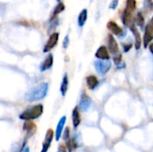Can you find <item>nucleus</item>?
Here are the masks:
<instances>
[{
	"label": "nucleus",
	"instance_id": "f257e3e1",
	"mask_svg": "<svg viewBox=\"0 0 153 152\" xmlns=\"http://www.w3.org/2000/svg\"><path fill=\"white\" fill-rule=\"evenodd\" d=\"M48 91V82H41L33 89H31L30 91H28L25 94V100L29 102L38 101L40 99H43Z\"/></svg>",
	"mask_w": 153,
	"mask_h": 152
},
{
	"label": "nucleus",
	"instance_id": "f03ea898",
	"mask_svg": "<svg viewBox=\"0 0 153 152\" xmlns=\"http://www.w3.org/2000/svg\"><path fill=\"white\" fill-rule=\"evenodd\" d=\"M43 110H44L43 106L41 104H38V105L32 106L25 109L19 116V118L24 121H31V120L39 118L43 114Z\"/></svg>",
	"mask_w": 153,
	"mask_h": 152
},
{
	"label": "nucleus",
	"instance_id": "7ed1b4c3",
	"mask_svg": "<svg viewBox=\"0 0 153 152\" xmlns=\"http://www.w3.org/2000/svg\"><path fill=\"white\" fill-rule=\"evenodd\" d=\"M111 62L109 60H101V59H97L94 62V67L95 70L97 71L98 74L100 76L106 75L108 71L111 68Z\"/></svg>",
	"mask_w": 153,
	"mask_h": 152
},
{
	"label": "nucleus",
	"instance_id": "20e7f679",
	"mask_svg": "<svg viewBox=\"0 0 153 152\" xmlns=\"http://www.w3.org/2000/svg\"><path fill=\"white\" fill-rule=\"evenodd\" d=\"M153 39V16L149 21L147 25L144 28V35H143V47L146 48L151 41Z\"/></svg>",
	"mask_w": 153,
	"mask_h": 152
},
{
	"label": "nucleus",
	"instance_id": "39448f33",
	"mask_svg": "<svg viewBox=\"0 0 153 152\" xmlns=\"http://www.w3.org/2000/svg\"><path fill=\"white\" fill-rule=\"evenodd\" d=\"M58 39H59V33L58 32H54L50 35V37L48 38L47 43L45 44V47H43V52L44 53H48L49 52L51 49H53L57 42H58Z\"/></svg>",
	"mask_w": 153,
	"mask_h": 152
},
{
	"label": "nucleus",
	"instance_id": "423d86ee",
	"mask_svg": "<svg viewBox=\"0 0 153 152\" xmlns=\"http://www.w3.org/2000/svg\"><path fill=\"white\" fill-rule=\"evenodd\" d=\"M91 106V99L85 93L82 92L80 97L79 102V109L82 112H87Z\"/></svg>",
	"mask_w": 153,
	"mask_h": 152
},
{
	"label": "nucleus",
	"instance_id": "0eeeda50",
	"mask_svg": "<svg viewBox=\"0 0 153 152\" xmlns=\"http://www.w3.org/2000/svg\"><path fill=\"white\" fill-rule=\"evenodd\" d=\"M54 132L52 129H48L46 133V136L44 139V142L42 143V149L40 152H48V149L50 148V145L52 143L53 138H54Z\"/></svg>",
	"mask_w": 153,
	"mask_h": 152
},
{
	"label": "nucleus",
	"instance_id": "6e6552de",
	"mask_svg": "<svg viewBox=\"0 0 153 152\" xmlns=\"http://www.w3.org/2000/svg\"><path fill=\"white\" fill-rule=\"evenodd\" d=\"M108 48L110 53L115 54V55L118 54V51H119L118 44L112 34L108 35Z\"/></svg>",
	"mask_w": 153,
	"mask_h": 152
},
{
	"label": "nucleus",
	"instance_id": "1a4fd4ad",
	"mask_svg": "<svg viewBox=\"0 0 153 152\" xmlns=\"http://www.w3.org/2000/svg\"><path fill=\"white\" fill-rule=\"evenodd\" d=\"M65 122H66V116H62V117L60 118L59 122H58L57 125H56V132H55V139H56V142H59L60 138L62 137V133H63V130H64Z\"/></svg>",
	"mask_w": 153,
	"mask_h": 152
},
{
	"label": "nucleus",
	"instance_id": "9d476101",
	"mask_svg": "<svg viewBox=\"0 0 153 152\" xmlns=\"http://www.w3.org/2000/svg\"><path fill=\"white\" fill-rule=\"evenodd\" d=\"M107 28L116 36H118V37H121L124 33V30L123 29L114 21H109L107 24Z\"/></svg>",
	"mask_w": 153,
	"mask_h": 152
},
{
	"label": "nucleus",
	"instance_id": "9b49d317",
	"mask_svg": "<svg viewBox=\"0 0 153 152\" xmlns=\"http://www.w3.org/2000/svg\"><path fill=\"white\" fill-rule=\"evenodd\" d=\"M130 30L132 31L134 37V46H135V49L139 50L142 47V38H141V34L138 31V30L136 29V27L134 25H131L130 27Z\"/></svg>",
	"mask_w": 153,
	"mask_h": 152
},
{
	"label": "nucleus",
	"instance_id": "f8f14e48",
	"mask_svg": "<svg viewBox=\"0 0 153 152\" xmlns=\"http://www.w3.org/2000/svg\"><path fill=\"white\" fill-rule=\"evenodd\" d=\"M108 48H107V47L105 46H100L96 53H95V56L98 59H101V60H109L110 56H109V53H108Z\"/></svg>",
	"mask_w": 153,
	"mask_h": 152
},
{
	"label": "nucleus",
	"instance_id": "ddd939ff",
	"mask_svg": "<svg viewBox=\"0 0 153 152\" xmlns=\"http://www.w3.org/2000/svg\"><path fill=\"white\" fill-rule=\"evenodd\" d=\"M53 63H54V57H53V55L52 54H48L47 56V57L45 58V60L40 64V66H39V70L41 72H44V71H47L48 69H50L53 65Z\"/></svg>",
	"mask_w": 153,
	"mask_h": 152
},
{
	"label": "nucleus",
	"instance_id": "4468645a",
	"mask_svg": "<svg viewBox=\"0 0 153 152\" xmlns=\"http://www.w3.org/2000/svg\"><path fill=\"white\" fill-rule=\"evenodd\" d=\"M122 22L124 23V25L127 26V27H130L133 23V13L125 9L124 12H123V14H122Z\"/></svg>",
	"mask_w": 153,
	"mask_h": 152
},
{
	"label": "nucleus",
	"instance_id": "2eb2a0df",
	"mask_svg": "<svg viewBox=\"0 0 153 152\" xmlns=\"http://www.w3.org/2000/svg\"><path fill=\"white\" fill-rule=\"evenodd\" d=\"M36 129H37L36 125H35L33 123L30 122V121H26V123L23 125V130H24V131L26 132V133H27L26 138L30 137L31 135H33L34 133H35V131H36Z\"/></svg>",
	"mask_w": 153,
	"mask_h": 152
},
{
	"label": "nucleus",
	"instance_id": "dca6fc26",
	"mask_svg": "<svg viewBox=\"0 0 153 152\" xmlns=\"http://www.w3.org/2000/svg\"><path fill=\"white\" fill-rule=\"evenodd\" d=\"M72 121H73V125L74 128H77L79 126V125L81 124V116L79 113L78 107L74 108L72 112Z\"/></svg>",
	"mask_w": 153,
	"mask_h": 152
},
{
	"label": "nucleus",
	"instance_id": "f3484780",
	"mask_svg": "<svg viewBox=\"0 0 153 152\" xmlns=\"http://www.w3.org/2000/svg\"><path fill=\"white\" fill-rule=\"evenodd\" d=\"M65 6L64 3H62V2H58V4H56V6L55 7L54 11H53V13H52V14H51L50 22H52V21H54V20L57 19V15H58L59 13H61L63 11H65Z\"/></svg>",
	"mask_w": 153,
	"mask_h": 152
},
{
	"label": "nucleus",
	"instance_id": "a211bd4d",
	"mask_svg": "<svg viewBox=\"0 0 153 152\" xmlns=\"http://www.w3.org/2000/svg\"><path fill=\"white\" fill-rule=\"evenodd\" d=\"M86 83L90 90H94L99 85V80L95 75H89L86 77Z\"/></svg>",
	"mask_w": 153,
	"mask_h": 152
},
{
	"label": "nucleus",
	"instance_id": "6ab92c4d",
	"mask_svg": "<svg viewBox=\"0 0 153 152\" xmlns=\"http://www.w3.org/2000/svg\"><path fill=\"white\" fill-rule=\"evenodd\" d=\"M87 18H88V10L86 8H84L80 12V13L78 15V19H77L78 25L80 27H83V25L85 24V22L87 21Z\"/></svg>",
	"mask_w": 153,
	"mask_h": 152
},
{
	"label": "nucleus",
	"instance_id": "aec40b11",
	"mask_svg": "<svg viewBox=\"0 0 153 152\" xmlns=\"http://www.w3.org/2000/svg\"><path fill=\"white\" fill-rule=\"evenodd\" d=\"M68 84H69V80H68V75L67 73H65L63 76V81L60 86V91L63 97H65L66 95L67 90H68Z\"/></svg>",
	"mask_w": 153,
	"mask_h": 152
},
{
	"label": "nucleus",
	"instance_id": "412c9836",
	"mask_svg": "<svg viewBox=\"0 0 153 152\" xmlns=\"http://www.w3.org/2000/svg\"><path fill=\"white\" fill-rule=\"evenodd\" d=\"M134 22H135V23L143 30L145 20H144L143 14L142 12H138V13H137V14H136V16H135V18H134Z\"/></svg>",
	"mask_w": 153,
	"mask_h": 152
},
{
	"label": "nucleus",
	"instance_id": "4be33fe9",
	"mask_svg": "<svg viewBox=\"0 0 153 152\" xmlns=\"http://www.w3.org/2000/svg\"><path fill=\"white\" fill-rule=\"evenodd\" d=\"M143 10L145 13H152L153 12V0H143Z\"/></svg>",
	"mask_w": 153,
	"mask_h": 152
},
{
	"label": "nucleus",
	"instance_id": "5701e85b",
	"mask_svg": "<svg viewBox=\"0 0 153 152\" xmlns=\"http://www.w3.org/2000/svg\"><path fill=\"white\" fill-rule=\"evenodd\" d=\"M126 9L134 13L136 9V0H126Z\"/></svg>",
	"mask_w": 153,
	"mask_h": 152
},
{
	"label": "nucleus",
	"instance_id": "b1692460",
	"mask_svg": "<svg viewBox=\"0 0 153 152\" xmlns=\"http://www.w3.org/2000/svg\"><path fill=\"white\" fill-rule=\"evenodd\" d=\"M113 60H114V62H115V64H116L117 65H120V63L122 62V55H121L120 53H118V54L115 55V56H114Z\"/></svg>",
	"mask_w": 153,
	"mask_h": 152
},
{
	"label": "nucleus",
	"instance_id": "393cba45",
	"mask_svg": "<svg viewBox=\"0 0 153 152\" xmlns=\"http://www.w3.org/2000/svg\"><path fill=\"white\" fill-rule=\"evenodd\" d=\"M70 138H71V136H70V129H69V127H66L65 129V133L63 134V139L65 142V141H67Z\"/></svg>",
	"mask_w": 153,
	"mask_h": 152
},
{
	"label": "nucleus",
	"instance_id": "a878e982",
	"mask_svg": "<svg viewBox=\"0 0 153 152\" xmlns=\"http://www.w3.org/2000/svg\"><path fill=\"white\" fill-rule=\"evenodd\" d=\"M118 4H119V0H112L110 4H109V9L116 10L118 6Z\"/></svg>",
	"mask_w": 153,
	"mask_h": 152
},
{
	"label": "nucleus",
	"instance_id": "bb28decb",
	"mask_svg": "<svg viewBox=\"0 0 153 152\" xmlns=\"http://www.w3.org/2000/svg\"><path fill=\"white\" fill-rule=\"evenodd\" d=\"M69 43H70V39H69V36L66 35L64 39V41H63V47L65 49H66L69 46Z\"/></svg>",
	"mask_w": 153,
	"mask_h": 152
},
{
	"label": "nucleus",
	"instance_id": "cd10ccee",
	"mask_svg": "<svg viewBox=\"0 0 153 152\" xmlns=\"http://www.w3.org/2000/svg\"><path fill=\"white\" fill-rule=\"evenodd\" d=\"M132 46H133V45H132V43H131V42H130L129 44H128V43H124V44H123L124 51H125V52H128V51L132 48Z\"/></svg>",
	"mask_w": 153,
	"mask_h": 152
},
{
	"label": "nucleus",
	"instance_id": "c85d7f7f",
	"mask_svg": "<svg viewBox=\"0 0 153 152\" xmlns=\"http://www.w3.org/2000/svg\"><path fill=\"white\" fill-rule=\"evenodd\" d=\"M66 146H64V145H59L58 147V150L56 152H67L66 151Z\"/></svg>",
	"mask_w": 153,
	"mask_h": 152
},
{
	"label": "nucleus",
	"instance_id": "c756f323",
	"mask_svg": "<svg viewBox=\"0 0 153 152\" xmlns=\"http://www.w3.org/2000/svg\"><path fill=\"white\" fill-rule=\"evenodd\" d=\"M149 48H150V51H151V53L153 55V42L152 43H151L150 45H149Z\"/></svg>",
	"mask_w": 153,
	"mask_h": 152
},
{
	"label": "nucleus",
	"instance_id": "7c9ffc66",
	"mask_svg": "<svg viewBox=\"0 0 153 152\" xmlns=\"http://www.w3.org/2000/svg\"><path fill=\"white\" fill-rule=\"evenodd\" d=\"M22 152H30V150L29 147H25V149L23 150V151Z\"/></svg>",
	"mask_w": 153,
	"mask_h": 152
},
{
	"label": "nucleus",
	"instance_id": "2f4dec72",
	"mask_svg": "<svg viewBox=\"0 0 153 152\" xmlns=\"http://www.w3.org/2000/svg\"><path fill=\"white\" fill-rule=\"evenodd\" d=\"M56 1H57V2H61L62 0H56Z\"/></svg>",
	"mask_w": 153,
	"mask_h": 152
},
{
	"label": "nucleus",
	"instance_id": "473e14b6",
	"mask_svg": "<svg viewBox=\"0 0 153 152\" xmlns=\"http://www.w3.org/2000/svg\"><path fill=\"white\" fill-rule=\"evenodd\" d=\"M92 1H93V0H91V2H92Z\"/></svg>",
	"mask_w": 153,
	"mask_h": 152
}]
</instances>
